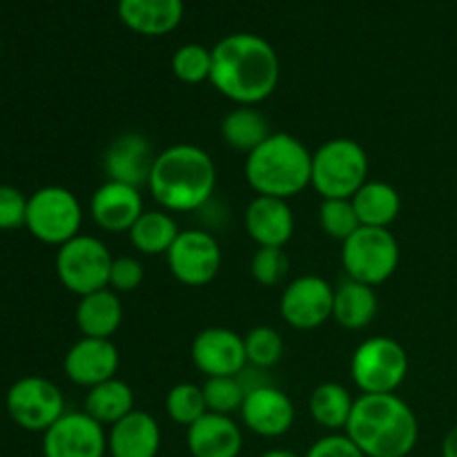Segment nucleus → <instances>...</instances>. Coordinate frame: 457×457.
<instances>
[{
    "label": "nucleus",
    "mask_w": 457,
    "mask_h": 457,
    "mask_svg": "<svg viewBox=\"0 0 457 457\" xmlns=\"http://www.w3.org/2000/svg\"><path fill=\"white\" fill-rule=\"evenodd\" d=\"M212 71V49L199 43H187L179 47L172 56V74L186 85H199L210 80Z\"/></svg>",
    "instance_id": "obj_33"
},
{
    "label": "nucleus",
    "mask_w": 457,
    "mask_h": 457,
    "mask_svg": "<svg viewBox=\"0 0 457 457\" xmlns=\"http://www.w3.org/2000/svg\"><path fill=\"white\" fill-rule=\"evenodd\" d=\"M239 415L250 433L275 440L293 428L295 404L281 388L268 382L248 391Z\"/></svg>",
    "instance_id": "obj_15"
},
{
    "label": "nucleus",
    "mask_w": 457,
    "mask_h": 457,
    "mask_svg": "<svg viewBox=\"0 0 457 457\" xmlns=\"http://www.w3.org/2000/svg\"><path fill=\"white\" fill-rule=\"evenodd\" d=\"M76 324L83 337L110 339L123 324V302L112 288L96 290L79 299Z\"/></svg>",
    "instance_id": "obj_23"
},
{
    "label": "nucleus",
    "mask_w": 457,
    "mask_h": 457,
    "mask_svg": "<svg viewBox=\"0 0 457 457\" xmlns=\"http://www.w3.org/2000/svg\"><path fill=\"white\" fill-rule=\"evenodd\" d=\"M245 232L259 248H284L295 232V214L286 199L254 196L245 208Z\"/></svg>",
    "instance_id": "obj_19"
},
{
    "label": "nucleus",
    "mask_w": 457,
    "mask_h": 457,
    "mask_svg": "<svg viewBox=\"0 0 457 457\" xmlns=\"http://www.w3.org/2000/svg\"><path fill=\"white\" fill-rule=\"evenodd\" d=\"M190 353L195 366L205 378H237L248 369L244 335L223 326L201 330Z\"/></svg>",
    "instance_id": "obj_14"
},
{
    "label": "nucleus",
    "mask_w": 457,
    "mask_h": 457,
    "mask_svg": "<svg viewBox=\"0 0 457 457\" xmlns=\"http://www.w3.org/2000/svg\"><path fill=\"white\" fill-rule=\"evenodd\" d=\"M409 375V353L397 339L370 337L355 348L351 378L361 395H388L404 384Z\"/></svg>",
    "instance_id": "obj_6"
},
{
    "label": "nucleus",
    "mask_w": 457,
    "mask_h": 457,
    "mask_svg": "<svg viewBox=\"0 0 457 457\" xmlns=\"http://www.w3.org/2000/svg\"><path fill=\"white\" fill-rule=\"evenodd\" d=\"M204 395L210 413L232 415L241 411L248 388L241 382L239 375L237 378H208L204 384Z\"/></svg>",
    "instance_id": "obj_32"
},
{
    "label": "nucleus",
    "mask_w": 457,
    "mask_h": 457,
    "mask_svg": "<svg viewBox=\"0 0 457 457\" xmlns=\"http://www.w3.org/2000/svg\"><path fill=\"white\" fill-rule=\"evenodd\" d=\"M119 18L141 36H165L183 21V0H119Z\"/></svg>",
    "instance_id": "obj_22"
},
{
    "label": "nucleus",
    "mask_w": 457,
    "mask_h": 457,
    "mask_svg": "<svg viewBox=\"0 0 457 457\" xmlns=\"http://www.w3.org/2000/svg\"><path fill=\"white\" fill-rule=\"evenodd\" d=\"M357 219L361 226L369 228H391L400 217L402 199L400 192L386 181H366L353 196Z\"/></svg>",
    "instance_id": "obj_25"
},
{
    "label": "nucleus",
    "mask_w": 457,
    "mask_h": 457,
    "mask_svg": "<svg viewBox=\"0 0 457 457\" xmlns=\"http://www.w3.org/2000/svg\"><path fill=\"white\" fill-rule=\"evenodd\" d=\"M165 413L174 424H181L186 428L199 422L205 413H210L208 404H205L204 386L181 382L170 388L168 395H165Z\"/></svg>",
    "instance_id": "obj_30"
},
{
    "label": "nucleus",
    "mask_w": 457,
    "mask_h": 457,
    "mask_svg": "<svg viewBox=\"0 0 457 457\" xmlns=\"http://www.w3.org/2000/svg\"><path fill=\"white\" fill-rule=\"evenodd\" d=\"M259 457H302V455H297L295 451H290V449H270Z\"/></svg>",
    "instance_id": "obj_40"
},
{
    "label": "nucleus",
    "mask_w": 457,
    "mask_h": 457,
    "mask_svg": "<svg viewBox=\"0 0 457 457\" xmlns=\"http://www.w3.org/2000/svg\"><path fill=\"white\" fill-rule=\"evenodd\" d=\"M168 268L174 279L190 288H204L217 279L221 270V245L208 230H190L179 232L177 241L165 254Z\"/></svg>",
    "instance_id": "obj_11"
},
{
    "label": "nucleus",
    "mask_w": 457,
    "mask_h": 457,
    "mask_svg": "<svg viewBox=\"0 0 457 457\" xmlns=\"http://www.w3.org/2000/svg\"><path fill=\"white\" fill-rule=\"evenodd\" d=\"M342 263L348 279L382 286L400 266V244L388 228L361 226L342 244Z\"/></svg>",
    "instance_id": "obj_7"
},
{
    "label": "nucleus",
    "mask_w": 457,
    "mask_h": 457,
    "mask_svg": "<svg viewBox=\"0 0 457 457\" xmlns=\"http://www.w3.org/2000/svg\"><path fill=\"white\" fill-rule=\"evenodd\" d=\"M279 56L259 34L237 31L212 47L210 83L237 105H257L279 85Z\"/></svg>",
    "instance_id": "obj_1"
},
{
    "label": "nucleus",
    "mask_w": 457,
    "mask_h": 457,
    "mask_svg": "<svg viewBox=\"0 0 457 457\" xmlns=\"http://www.w3.org/2000/svg\"><path fill=\"white\" fill-rule=\"evenodd\" d=\"M156 152L150 138L141 132H125L110 143L103 156V168L110 181L125 183L141 190L150 181Z\"/></svg>",
    "instance_id": "obj_16"
},
{
    "label": "nucleus",
    "mask_w": 457,
    "mask_h": 457,
    "mask_svg": "<svg viewBox=\"0 0 457 457\" xmlns=\"http://www.w3.org/2000/svg\"><path fill=\"white\" fill-rule=\"evenodd\" d=\"M177 219L168 210H145L129 228V244L141 254H168L179 237Z\"/></svg>",
    "instance_id": "obj_26"
},
{
    "label": "nucleus",
    "mask_w": 457,
    "mask_h": 457,
    "mask_svg": "<svg viewBox=\"0 0 457 457\" xmlns=\"http://www.w3.org/2000/svg\"><path fill=\"white\" fill-rule=\"evenodd\" d=\"M369 154L353 138H330L312 152L311 186L321 199H353L369 181Z\"/></svg>",
    "instance_id": "obj_5"
},
{
    "label": "nucleus",
    "mask_w": 457,
    "mask_h": 457,
    "mask_svg": "<svg viewBox=\"0 0 457 457\" xmlns=\"http://www.w3.org/2000/svg\"><path fill=\"white\" fill-rule=\"evenodd\" d=\"M114 257L107 245L92 235H79L62 244L56 253V275L70 293L85 297L110 288V270Z\"/></svg>",
    "instance_id": "obj_9"
},
{
    "label": "nucleus",
    "mask_w": 457,
    "mask_h": 457,
    "mask_svg": "<svg viewBox=\"0 0 457 457\" xmlns=\"http://www.w3.org/2000/svg\"><path fill=\"white\" fill-rule=\"evenodd\" d=\"M335 288L317 275H303L290 281L281 293L279 312L297 330H315L333 320Z\"/></svg>",
    "instance_id": "obj_12"
},
{
    "label": "nucleus",
    "mask_w": 457,
    "mask_h": 457,
    "mask_svg": "<svg viewBox=\"0 0 457 457\" xmlns=\"http://www.w3.org/2000/svg\"><path fill=\"white\" fill-rule=\"evenodd\" d=\"M85 413L101 427L110 428L134 411V391L123 379L112 378L98 386L89 388L85 395Z\"/></svg>",
    "instance_id": "obj_28"
},
{
    "label": "nucleus",
    "mask_w": 457,
    "mask_h": 457,
    "mask_svg": "<svg viewBox=\"0 0 457 457\" xmlns=\"http://www.w3.org/2000/svg\"><path fill=\"white\" fill-rule=\"evenodd\" d=\"M353 406H355V397L346 386L337 382L320 384L308 400V411H311L312 420L330 433L346 431Z\"/></svg>",
    "instance_id": "obj_29"
},
{
    "label": "nucleus",
    "mask_w": 457,
    "mask_h": 457,
    "mask_svg": "<svg viewBox=\"0 0 457 457\" xmlns=\"http://www.w3.org/2000/svg\"><path fill=\"white\" fill-rule=\"evenodd\" d=\"M143 263L137 257H114L110 270V288L114 293H132L143 284Z\"/></svg>",
    "instance_id": "obj_37"
},
{
    "label": "nucleus",
    "mask_w": 457,
    "mask_h": 457,
    "mask_svg": "<svg viewBox=\"0 0 457 457\" xmlns=\"http://www.w3.org/2000/svg\"><path fill=\"white\" fill-rule=\"evenodd\" d=\"M145 212L143 210V196L138 187L125 186V183L110 181L96 187L89 201V214L101 230L119 235L129 232L137 219Z\"/></svg>",
    "instance_id": "obj_18"
},
{
    "label": "nucleus",
    "mask_w": 457,
    "mask_h": 457,
    "mask_svg": "<svg viewBox=\"0 0 457 457\" xmlns=\"http://www.w3.org/2000/svg\"><path fill=\"white\" fill-rule=\"evenodd\" d=\"M217 187L212 156L192 143H177L156 154L147 190L161 210L195 212L210 204Z\"/></svg>",
    "instance_id": "obj_2"
},
{
    "label": "nucleus",
    "mask_w": 457,
    "mask_h": 457,
    "mask_svg": "<svg viewBox=\"0 0 457 457\" xmlns=\"http://www.w3.org/2000/svg\"><path fill=\"white\" fill-rule=\"evenodd\" d=\"M303 457H366L346 433H328L320 437Z\"/></svg>",
    "instance_id": "obj_38"
},
{
    "label": "nucleus",
    "mask_w": 457,
    "mask_h": 457,
    "mask_svg": "<svg viewBox=\"0 0 457 457\" xmlns=\"http://www.w3.org/2000/svg\"><path fill=\"white\" fill-rule=\"evenodd\" d=\"M83 205L79 196L62 186H45L27 199L25 228L38 241L58 245L80 235Z\"/></svg>",
    "instance_id": "obj_8"
},
{
    "label": "nucleus",
    "mask_w": 457,
    "mask_h": 457,
    "mask_svg": "<svg viewBox=\"0 0 457 457\" xmlns=\"http://www.w3.org/2000/svg\"><path fill=\"white\" fill-rule=\"evenodd\" d=\"M442 457H457V424L446 433L442 442Z\"/></svg>",
    "instance_id": "obj_39"
},
{
    "label": "nucleus",
    "mask_w": 457,
    "mask_h": 457,
    "mask_svg": "<svg viewBox=\"0 0 457 457\" xmlns=\"http://www.w3.org/2000/svg\"><path fill=\"white\" fill-rule=\"evenodd\" d=\"M321 230L337 241H346L348 237L360 230L361 223L357 219L355 205L351 199H324L320 205Z\"/></svg>",
    "instance_id": "obj_34"
},
{
    "label": "nucleus",
    "mask_w": 457,
    "mask_h": 457,
    "mask_svg": "<svg viewBox=\"0 0 457 457\" xmlns=\"http://www.w3.org/2000/svg\"><path fill=\"white\" fill-rule=\"evenodd\" d=\"M161 451V427L150 413L137 411L107 428V453L112 457H156Z\"/></svg>",
    "instance_id": "obj_21"
},
{
    "label": "nucleus",
    "mask_w": 457,
    "mask_h": 457,
    "mask_svg": "<svg viewBox=\"0 0 457 457\" xmlns=\"http://www.w3.org/2000/svg\"><path fill=\"white\" fill-rule=\"evenodd\" d=\"M270 134V123H268L266 114H262L253 105L235 107L221 120V137L226 145L237 152H245V154L257 150Z\"/></svg>",
    "instance_id": "obj_27"
},
{
    "label": "nucleus",
    "mask_w": 457,
    "mask_h": 457,
    "mask_svg": "<svg viewBox=\"0 0 457 457\" xmlns=\"http://www.w3.org/2000/svg\"><path fill=\"white\" fill-rule=\"evenodd\" d=\"M119 364V348L112 344V339L80 337L67 351L65 360H62V370L71 384L89 391V388L116 378Z\"/></svg>",
    "instance_id": "obj_17"
},
{
    "label": "nucleus",
    "mask_w": 457,
    "mask_h": 457,
    "mask_svg": "<svg viewBox=\"0 0 457 457\" xmlns=\"http://www.w3.org/2000/svg\"><path fill=\"white\" fill-rule=\"evenodd\" d=\"M105 427L85 411H70L43 433V457H105Z\"/></svg>",
    "instance_id": "obj_13"
},
{
    "label": "nucleus",
    "mask_w": 457,
    "mask_h": 457,
    "mask_svg": "<svg viewBox=\"0 0 457 457\" xmlns=\"http://www.w3.org/2000/svg\"><path fill=\"white\" fill-rule=\"evenodd\" d=\"M27 199L18 187L0 186V230H18L25 226Z\"/></svg>",
    "instance_id": "obj_36"
},
{
    "label": "nucleus",
    "mask_w": 457,
    "mask_h": 457,
    "mask_svg": "<svg viewBox=\"0 0 457 457\" xmlns=\"http://www.w3.org/2000/svg\"><path fill=\"white\" fill-rule=\"evenodd\" d=\"M245 344V357H248V366L259 370H268L277 366L284 357V339L270 326H254L244 335Z\"/></svg>",
    "instance_id": "obj_31"
},
{
    "label": "nucleus",
    "mask_w": 457,
    "mask_h": 457,
    "mask_svg": "<svg viewBox=\"0 0 457 457\" xmlns=\"http://www.w3.org/2000/svg\"><path fill=\"white\" fill-rule=\"evenodd\" d=\"M346 433L366 457H406L420 437L418 415L395 393L355 397Z\"/></svg>",
    "instance_id": "obj_3"
},
{
    "label": "nucleus",
    "mask_w": 457,
    "mask_h": 457,
    "mask_svg": "<svg viewBox=\"0 0 457 457\" xmlns=\"http://www.w3.org/2000/svg\"><path fill=\"white\" fill-rule=\"evenodd\" d=\"M4 404L16 427L29 433H45L67 413L61 388L52 379L38 375H27L13 382L4 397Z\"/></svg>",
    "instance_id": "obj_10"
},
{
    "label": "nucleus",
    "mask_w": 457,
    "mask_h": 457,
    "mask_svg": "<svg viewBox=\"0 0 457 457\" xmlns=\"http://www.w3.org/2000/svg\"><path fill=\"white\" fill-rule=\"evenodd\" d=\"M312 152L297 137L272 132L245 159V181L257 196L293 199L311 186Z\"/></svg>",
    "instance_id": "obj_4"
},
{
    "label": "nucleus",
    "mask_w": 457,
    "mask_h": 457,
    "mask_svg": "<svg viewBox=\"0 0 457 457\" xmlns=\"http://www.w3.org/2000/svg\"><path fill=\"white\" fill-rule=\"evenodd\" d=\"M250 275L259 286H279L288 275V254L284 248H257L250 262Z\"/></svg>",
    "instance_id": "obj_35"
},
{
    "label": "nucleus",
    "mask_w": 457,
    "mask_h": 457,
    "mask_svg": "<svg viewBox=\"0 0 457 457\" xmlns=\"http://www.w3.org/2000/svg\"><path fill=\"white\" fill-rule=\"evenodd\" d=\"M186 445L192 457H239L244 449V431L232 415L205 413L187 427Z\"/></svg>",
    "instance_id": "obj_20"
},
{
    "label": "nucleus",
    "mask_w": 457,
    "mask_h": 457,
    "mask_svg": "<svg viewBox=\"0 0 457 457\" xmlns=\"http://www.w3.org/2000/svg\"><path fill=\"white\" fill-rule=\"evenodd\" d=\"M378 315V295L373 286L342 279L335 288L333 320L348 330H361Z\"/></svg>",
    "instance_id": "obj_24"
}]
</instances>
